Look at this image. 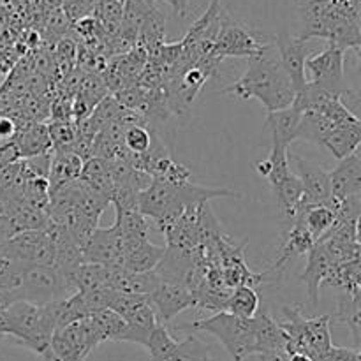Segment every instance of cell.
Segmentation results:
<instances>
[{
  "label": "cell",
  "instance_id": "1",
  "mask_svg": "<svg viewBox=\"0 0 361 361\" xmlns=\"http://www.w3.org/2000/svg\"><path fill=\"white\" fill-rule=\"evenodd\" d=\"M303 41L314 37L326 39L341 49L360 51V0H302Z\"/></svg>",
  "mask_w": 361,
  "mask_h": 361
},
{
  "label": "cell",
  "instance_id": "2",
  "mask_svg": "<svg viewBox=\"0 0 361 361\" xmlns=\"http://www.w3.org/2000/svg\"><path fill=\"white\" fill-rule=\"evenodd\" d=\"M217 197H242V194L229 189L196 185L192 182H187L183 185H169V183L152 180L150 187L140 192L137 208L143 217L152 219L162 231L178 221L187 208L210 203Z\"/></svg>",
  "mask_w": 361,
  "mask_h": 361
},
{
  "label": "cell",
  "instance_id": "3",
  "mask_svg": "<svg viewBox=\"0 0 361 361\" xmlns=\"http://www.w3.org/2000/svg\"><path fill=\"white\" fill-rule=\"evenodd\" d=\"M221 94L240 101L257 99L267 108V113L289 108L295 102L296 95L281 62L271 59L270 55L249 59V66L242 78L222 88Z\"/></svg>",
  "mask_w": 361,
  "mask_h": 361
},
{
  "label": "cell",
  "instance_id": "4",
  "mask_svg": "<svg viewBox=\"0 0 361 361\" xmlns=\"http://www.w3.org/2000/svg\"><path fill=\"white\" fill-rule=\"evenodd\" d=\"M9 319V337L20 345L30 349L44 361H56L51 353V335L55 328L46 319L42 307L28 302H16L6 310Z\"/></svg>",
  "mask_w": 361,
  "mask_h": 361
},
{
  "label": "cell",
  "instance_id": "5",
  "mask_svg": "<svg viewBox=\"0 0 361 361\" xmlns=\"http://www.w3.org/2000/svg\"><path fill=\"white\" fill-rule=\"evenodd\" d=\"M178 330L212 334L224 345L233 361H245L250 355H254V317L243 319L229 312H217L208 319L182 324Z\"/></svg>",
  "mask_w": 361,
  "mask_h": 361
},
{
  "label": "cell",
  "instance_id": "6",
  "mask_svg": "<svg viewBox=\"0 0 361 361\" xmlns=\"http://www.w3.org/2000/svg\"><path fill=\"white\" fill-rule=\"evenodd\" d=\"M18 302H28L42 307L46 303L63 300L76 289L69 281L49 264H23L20 288L14 289Z\"/></svg>",
  "mask_w": 361,
  "mask_h": 361
},
{
  "label": "cell",
  "instance_id": "7",
  "mask_svg": "<svg viewBox=\"0 0 361 361\" xmlns=\"http://www.w3.org/2000/svg\"><path fill=\"white\" fill-rule=\"evenodd\" d=\"M270 42L263 41V35L252 32L238 20L229 16L226 11L221 13V27L215 39L212 55L224 60L226 56H261L270 51Z\"/></svg>",
  "mask_w": 361,
  "mask_h": 361
},
{
  "label": "cell",
  "instance_id": "8",
  "mask_svg": "<svg viewBox=\"0 0 361 361\" xmlns=\"http://www.w3.org/2000/svg\"><path fill=\"white\" fill-rule=\"evenodd\" d=\"M0 256L23 264H49L55 261V243L46 231H21L11 236L0 250Z\"/></svg>",
  "mask_w": 361,
  "mask_h": 361
},
{
  "label": "cell",
  "instance_id": "9",
  "mask_svg": "<svg viewBox=\"0 0 361 361\" xmlns=\"http://www.w3.org/2000/svg\"><path fill=\"white\" fill-rule=\"evenodd\" d=\"M305 69L312 74V83L334 92L338 97L351 90L344 80V49L337 46L328 44L323 51L309 56Z\"/></svg>",
  "mask_w": 361,
  "mask_h": 361
},
{
  "label": "cell",
  "instance_id": "10",
  "mask_svg": "<svg viewBox=\"0 0 361 361\" xmlns=\"http://www.w3.org/2000/svg\"><path fill=\"white\" fill-rule=\"evenodd\" d=\"M83 263L101 264L108 268L123 267V238L116 226L97 228L81 247Z\"/></svg>",
  "mask_w": 361,
  "mask_h": 361
},
{
  "label": "cell",
  "instance_id": "11",
  "mask_svg": "<svg viewBox=\"0 0 361 361\" xmlns=\"http://www.w3.org/2000/svg\"><path fill=\"white\" fill-rule=\"evenodd\" d=\"M296 164V176L303 187V203L305 204H324L330 208L334 203L330 187V173L317 162L309 159L289 155Z\"/></svg>",
  "mask_w": 361,
  "mask_h": 361
},
{
  "label": "cell",
  "instance_id": "12",
  "mask_svg": "<svg viewBox=\"0 0 361 361\" xmlns=\"http://www.w3.org/2000/svg\"><path fill=\"white\" fill-rule=\"evenodd\" d=\"M275 46L279 49V62L284 69L286 76L291 81L295 94H298L307 85L305 62L309 59V46L303 39L289 34H279L275 37Z\"/></svg>",
  "mask_w": 361,
  "mask_h": 361
},
{
  "label": "cell",
  "instance_id": "13",
  "mask_svg": "<svg viewBox=\"0 0 361 361\" xmlns=\"http://www.w3.org/2000/svg\"><path fill=\"white\" fill-rule=\"evenodd\" d=\"M148 300L155 310L157 323L162 326L171 323L183 310L196 307V296L189 289L178 284H168V282H161V286L148 296Z\"/></svg>",
  "mask_w": 361,
  "mask_h": 361
},
{
  "label": "cell",
  "instance_id": "14",
  "mask_svg": "<svg viewBox=\"0 0 361 361\" xmlns=\"http://www.w3.org/2000/svg\"><path fill=\"white\" fill-rule=\"evenodd\" d=\"M108 309L123 317L127 323L143 328V330H154L159 324L148 296H133L109 291Z\"/></svg>",
  "mask_w": 361,
  "mask_h": 361
},
{
  "label": "cell",
  "instance_id": "15",
  "mask_svg": "<svg viewBox=\"0 0 361 361\" xmlns=\"http://www.w3.org/2000/svg\"><path fill=\"white\" fill-rule=\"evenodd\" d=\"M123 238V236H122ZM166 247L150 243L148 238H123V270L133 274L154 271L164 256Z\"/></svg>",
  "mask_w": 361,
  "mask_h": 361
},
{
  "label": "cell",
  "instance_id": "16",
  "mask_svg": "<svg viewBox=\"0 0 361 361\" xmlns=\"http://www.w3.org/2000/svg\"><path fill=\"white\" fill-rule=\"evenodd\" d=\"M331 197L335 201L361 196V155L360 150L342 159L337 168L330 171Z\"/></svg>",
  "mask_w": 361,
  "mask_h": 361
},
{
  "label": "cell",
  "instance_id": "17",
  "mask_svg": "<svg viewBox=\"0 0 361 361\" xmlns=\"http://www.w3.org/2000/svg\"><path fill=\"white\" fill-rule=\"evenodd\" d=\"M334 263L330 257L324 252L323 245L316 243L312 249L307 252V267L302 274V281L307 288V296L312 309L319 307V288L324 281H326L328 274H330Z\"/></svg>",
  "mask_w": 361,
  "mask_h": 361
},
{
  "label": "cell",
  "instance_id": "18",
  "mask_svg": "<svg viewBox=\"0 0 361 361\" xmlns=\"http://www.w3.org/2000/svg\"><path fill=\"white\" fill-rule=\"evenodd\" d=\"M81 169H83V161L76 154L66 150H51V164H49L48 178H46L48 180L49 196L69 185V183L80 180Z\"/></svg>",
  "mask_w": 361,
  "mask_h": 361
},
{
  "label": "cell",
  "instance_id": "19",
  "mask_svg": "<svg viewBox=\"0 0 361 361\" xmlns=\"http://www.w3.org/2000/svg\"><path fill=\"white\" fill-rule=\"evenodd\" d=\"M161 282L162 281L155 271L133 274V271H127L123 268H113L109 291L133 296H150L161 286Z\"/></svg>",
  "mask_w": 361,
  "mask_h": 361
},
{
  "label": "cell",
  "instance_id": "20",
  "mask_svg": "<svg viewBox=\"0 0 361 361\" xmlns=\"http://www.w3.org/2000/svg\"><path fill=\"white\" fill-rule=\"evenodd\" d=\"M286 334L279 321L268 312H257L254 316V355L271 351H286Z\"/></svg>",
  "mask_w": 361,
  "mask_h": 361
},
{
  "label": "cell",
  "instance_id": "21",
  "mask_svg": "<svg viewBox=\"0 0 361 361\" xmlns=\"http://www.w3.org/2000/svg\"><path fill=\"white\" fill-rule=\"evenodd\" d=\"M300 120H302V111L293 106L267 113V123L271 133V147L289 150V145L296 141Z\"/></svg>",
  "mask_w": 361,
  "mask_h": 361
},
{
  "label": "cell",
  "instance_id": "22",
  "mask_svg": "<svg viewBox=\"0 0 361 361\" xmlns=\"http://www.w3.org/2000/svg\"><path fill=\"white\" fill-rule=\"evenodd\" d=\"M360 141H361V122L360 118L348 120V122L337 123L324 141V147L331 152L335 159L342 161V159L349 157L360 150Z\"/></svg>",
  "mask_w": 361,
  "mask_h": 361
},
{
  "label": "cell",
  "instance_id": "23",
  "mask_svg": "<svg viewBox=\"0 0 361 361\" xmlns=\"http://www.w3.org/2000/svg\"><path fill=\"white\" fill-rule=\"evenodd\" d=\"M295 221H298L309 231L314 242L317 243L334 228V224L337 222V215L331 208L324 207V204H309L298 212Z\"/></svg>",
  "mask_w": 361,
  "mask_h": 361
},
{
  "label": "cell",
  "instance_id": "24",
  "mask_svg": "<svg viewBox=\"0 0 361 361\" xmlns=\"http://www.w3.org/2000/svg\"><path fill=\"white\" fill-rule=\"evenodd\" d=\"M16 143L21 159L35 157V155L51 152V141H49L48 126L44 123H30L25 129L16 130Z\"/></svg>",
  "mask_w": 361,
  "mask_h": 361
},
{
  "label": "cell",
  "instance_id": "25",
  "mask_svg": "<svg viewBox=\"0 0 361 361\" xmlns=\"http://www.w3.org/2000/svg\"><path fill=\"white\" fill-rule=\"evenodd\" d=\"M113 268L101 267V264L83 263L71 275V284L76 291H109Z\"/></svg>",
  "mask_w": 361,
  "mask_h": 361
},
{
  "label": "cell",
  "instance_id": "26",
  "mask_svg": "<svg viewBox=\"0 0 361 361\" xmlns=\"http://www.w3.org/2000/svg\"><path fill=\"white\" fill-rule=\"evenodd\" d=\"M331 317L330 314L317 317H305V349L310 358L323 355L331 348Z\"/></svg>",
  "mask_w": 361,
  "mask_h": 361
},
{
  "label": "cell",
  "instance_id": "27",
  "mask_svg": "<svg viewBox=\"0 0 361 361\" xmlns=\"http://www.w3.org/2000/svg\"><path fill=\"white\" fill-rule=\"evenodd\" d=\"M334 127L335 123L331 122L328 116L316 111H305L302 113V120H300L296 140L314 143L317 145V147H324V141L328 140V136L331 134Z\"/></svg>",
  "mask_w": 361,
  "mask_h": 361
},
{
  "label": "cell",
  "instance_id": "28",
  "mask_svg": "<svg viewBox=\"0 0 361 361\" xmlns=\"http://www.w3.org/2000/svg\"><path fill=\"white\" fill-rule=\"evenodd\" d=\"M324 284L338 289L342 295H361L360 259L344 264H334Z\"/></svg>",
  "mask_w": 361,
  "mask_h": 361
},
{
  "label": "cell",
  "instance_id": "29",
  "mask_svg": "<svg viewBox=\"0 0 361 361\" xmlns=\"http://www.w3.org/2000/svg\"><path fill=\"white\" fill-rule=\"evenodd\" d=\"M81 182L87 183L90 189L104 194L109 197L113 190V178L109 171V161L99 157H90L83 162V169L80 175Z\"/></svg>",
  "mask_w": 361,
  "mask_h": 361
},
{
  "label": "cell",
  "instance_id": "30",
  "mask_svg": "<svg viewBox=\"0 0 361 361\" xmlns=\"http://www.w3.org/2000/svg\"><path fill=\"white\" fill-rule=\"evenodd\" d=\"M331 317V324H345L351 330L356 349H360L361 335V302L360 295H341L338 310Z\"/></svg>",
  "mask_w": 361,
  "mask_h": 361
},
{
  "label": "cell",
  "instance_id": "31",
  "mask_svg": "<svg viewBox=\"0 0 361 361\" xmlns=\"http://www.w3.org/2000/svg\"><path fill=\"white\" fill-rule=\"evenodd\" d=\"M224 312L243 317V319H252L259 312V295L250 286H240V288L233 289L229 295Z\"/></svg>",
  "mask_w": 361,
  "mask_h": 361
},
{
  "label": "cell",
  "instance_id": "32",
  "mask_svg": "<svg viewBox=\"0 0 361 361\" xmlns=\"http://www.w3.org/2000/svg\"><path fill=\"white\" fill-rule=\"evenodd\" d=\"M116 229L123 238H148L150 224L140 210H116Z\"/></svg>",
  "mask_w": 361,
  "mask_h": 361
},
{
  "label": "cell",
  "instance_id": "33",
  "mask_svg": "<svg viewBox=\"0 0 361 361\" xmlns=\"http://www.w3.org/2000/svg\"><path fill=\"white\" fill-rule=\"evenodd\" d=\"M176 344H178V342L173 338V335L169 334L168 328L162 326V324H157V326L150 331V335H148L145 349L150 353L154 361H168L171 358Z\"/></svg>",
  "mask_w": 361,
  "mask_h": 361
},
{
  "label": "cell",
  "instance_id": "34",
  "mask_svg": "<svg viewBox=\"0 0 361 361\" xmlns=\"http://www.w3.org/2000/svg\"><path fill=\"white\" fill-rule=\"evenodd\" d=\"M210 345L204 344L194 335H189L183 342H178L168 361H210Z\"/></svg>",
  "mask_w": 361,
  "mask_h": 361
},
{
  "label": "cell",
  "instance_id": "35",
  "mask_svg": "<svg viewBox=\"0 0 361 361\" xmlns=\"http://www.w3.org/2000/svg\"><path fill=\"white\" fill-rule=\"evenodd\" d=\"M51 150L69 152L71 145L76 140V122L74 120H53L48 126Z\"/></svg>",
  "mask_w": 361,
  "mask_h": 361
},
{
  "label": "cell",
  "instance_id": "36",
  "mask_svg": "<svg viewBox=\"0 0 361 361\" xmlns=\"http://www.w3.org/2000/svg\"><path fill=\"white\" fill-rule=\"evenodd\" d=\"M267 162H268L267 180L270 182L271 189H275V187L281 185V183L286 180V176L291 173V169H289L288 150H284V148L271 147V152H270V155H268Z\"/></svg>",
  "mask_w": 361,
  "mask_h": 361
},
{
  "label": "cell",
  "instance_id": "37",
  "mask_svg": "<svg viewBox=\"0 0 361 361\" xmlns=\"http://www.w3.org/2000/svg\"><path fill=\"white\" fill-rule=\"evenodd\" d=\"M155 129L147 126H133L126 130L123 134V147L130 152V154L143 155L147 154L148 148L152 145V137H154Z\"/></svg>",
  "mask_w": 361,
  "mask_h": 361
},
{
  "label": "cell",
  "instance_id": "38",
  "mask_svg": "<svg viewBox=\"0 0 361 361\" xmlns=\"http://www.w3.org/2000/svg\"><path fill=\"white\" fill-rule=\"evenodd\" d=\"M49 345H51V353L56 361H87V358L78 349H74L59 331L51 335Z\"/></svg>",
  "mask_w": 361,
  "mask_h": 361
},
{
  "label": "cell",
  "instance_id": "39",
  "mask_svg": "<svg viewBox=\"0 0 361 361\" xmlns=\"http://www.w3.org/2000/svg\"><path fill=\"white\" fill-rule=\"evenodd\" d=\"M312 361H361L360 349H348V348H335L331 345L326 353L316 356Z\"/></svg>",
  "mask_w": 361,
  "mask_h": 361
},
{
  "label": "cell",
  "instance_id": "40",
  "mask_svg": "<svg viewBox=\"0 0 361 361\" xmlns=\"http://www.w3.org/2000/svg\"><path fill=\"white\" fill-rule=\"evenodd\" d=\"M99 27H101V25H99L97 21H95V18L92 16H83L76 21V30L80 32L85 39L94 37Z\"/></svg>",
  "mask_w": 361,
  "mask_h": 361
},
{
  "label": "cell",
  "instance_id": "41",
  "mask_svg": "<svg viewBox=\"0 0 361 361\" xmlns=\"http://www.w3.org/2000/svg\"><path fill=\"white\" fill-rule=\"evenodd\" d=\"M18 126L14 118L2 115L0 116V141H9L16 136Z\"/></svg>",
  "mask_w": 361,
  "mask_h": 361
},
{
  "label": "cell",
  "instance_id": "42",
  "mask_svg": "<svg viewBox=\"0 0 361 361\" xmlns=\"http://www.w3.org/2000/svg\"><path fill=\"white\" fill-rule=\"evenodd\" d=\"M173 7V13L178 18H185L189 11V0H166Z\"/></svg>",
  "mask_w": 361,
  "mask_h": 361
},
{
  "label": "cell",
  "instance_id": "43",
  "mask_svg": "<svg viewBox=\"0 0 361 361\" xmlns=\"http://www.w3.org/2000/svg\"><path fill=\"white\" fill-rule=\"evenodd\" d=\"M259 361H289V356L286 351H271V353H263V355H257Z\"/></svg>",
  "mask_w": 361,
  "mask_h": 361
},
{
  "label": "cell",
  "instance_id": "44",
  "mask_svg": "<svg viewBox=\"0 0 361 361\" xmlns=\"http://www.w3.org/2000/svg\"><path fill=\"white\" fill-rule=\"evenodd\" d=\"M289 361H312L307 353H293V355H288Z\"/></svg>",
  "mask_w": 361,
  "mask_h": 361
}]
</instances>
